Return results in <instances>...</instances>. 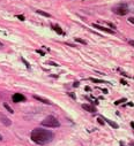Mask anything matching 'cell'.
Segmentation results:
<instances>
[{"mask_svg":"<svg viewBox=\"0 0 134 146\" xmlns=\"http://www.w3.org/2000/svg\"><path fill=\"white\" fill-rule=\"evenodd\" d=\"M30 138L34 143H36L38 145H45V144H49L53 139V133L50 130L37 128V129H34L31 131Z\"/></svg>","mask_w":134,"mask_h":146,"instance_id":"6da1fadb","label":"cell"},{"mask_svg":"<svg viewBox=\"0 0 134 146\" xmlns=\"http://www.w3.org/2000/svg\"><path fill=\"white\" fill-rule=\"evenodd\" d=\"M42 125L46 127V128H58V127H60V123L54 116L50 115V116H46L42 121Z\"/></svg>","mask_w":134,"mask_h":146,"instance_id":"7a4b0ae2","label":"cell"},{"mask_svg":"<svg viewBox=\"0 0 134 146\" xmlns=\"http://www.w3.org/2000/svg\"><path fill=\"white\" fill-rule=\"evenodd\" d=\"M112 12H113L114 14H117V15L124 16V15H126V14L128 13L130 11H128V8H127V5H125V4H120V5L114 6V7L112 8Z\"/></svg>","mask_w":134,"mask_h":146,"instance_id":"3957f363","label":"cell"},{"mask_svg":"<svg viewBox=\"0 0 134 146\" xmlns=\"http://www.w3.org/2000/svg\"><path fill=\"white\" fill-rule=\"evenodd\" d=\"M12 99H13L14 102H22V101H26V97H24L23 94H21V93H15V94H13Z\"/></svg>","mask_w":134,"mask_h":146,"instance_id":"277c9868","label":"cell"},{"mask_svg":"<svg viewBox=\"0 0 134 146\" xmlns=\"http://www.w3.org/2000/svg\"><path fill=\"white\" fill-rule=\"evenodd\" d=\"M93 27L96 28V29H98V30H102V31H104V32H106V33H111V35L114 33L113 30H111V29H109V28H104V27H102V26H98V24H96V23L93 24Z\"/></svg>","mask_w":134,"mask_h":146,"instance_id":"5b68a950","label":"cell"},{"mask_svg":"<svg viewBox=\"0 0 134 146\" xmlns=\"http://www.w3.org/2000/svg\"><path fill=\"white\" fill-rule=\"evenodd\" d=\"M82 108H83L84 110L89 112V113H95V112H96V108H95L94 106H91V105H88V104H83V105H82Z\"/></svg>","mask_w":134,"mask_h":146,"instance_id":"8992f818","label":"cell"},{"mask_svg":"<svg viewBox=\"0 0 134 146\" xmlns=\"http://www.w3.org/2000/svg\"><path fill=\"white\" fill-rule=\"evenodd\" d=\"M34 98L36 99V100H38L40 102H43V104H46V105H52V102L50 101V100H47V99H45V98H42L39 95H34Z\"/></svg>","mask_w":134,"mask_h":146,"instance_id":"52a82bcc","label":"cell"},{"mask_svg":"<svg viewBox=\"0 0 134 146\" xmlns=\"http://www.w3.org/2000/svg\"><path fill=\"white\" fill-rule=\"evenodd\" d=\"M0 119H1L0 121H1V122H2L6 127H9V125L12 124V121H11V120H8L6 116H0Z\"/></svg>","mask_w":134,"mask_h":146,"instance_id":"ba28073f","label":"cell"},{"mask_svg":"<svg viewBox=\"0 0 134 146\" xmlns=\"http://www.w3.org/2000/svg\"><path fill=\"white\" fill-rule=\"evenodd\" d=\"M105 122H107V123H109V124H110V125H111L112 128H114V129H118V128H119V125H118V124H117L116 122H113V121H111V120H109V119H105Z\"/></svg>","mask_w":134,"mask_h":146,"instance_id":"9c48e42d","label":"cell"},{"mask_svg":"<svg viewBox=\"0 0 134 146\" xmlns=\"http://www.w3.org/2000/svg\"><path fill=\"white\" fill-rule=\"evenodd\" d=\"M53 30L57 32V33H59V35H63V33H64L63 30H61V28L59 27V26H53Z\"/></svg>","mask_w":134,"mask_h":146,"instance_id":"30bf717a","label":"cell"},{"mask_svg":"<svg viewBox=\"0 0 134 146\" xmlns=\"http://www.w3.org/2000/svg\"><path fill=\"white\" fill-rule=\"evenodd\" d=\"M37 12V14H40V15H43V16H45V17H50L51 15L49 13H45V12H43V11H36Z\"/></svg>","mask_w":134,"mask_h":146,"instance_id":"8fae6325","label":"cell"},{"mask_svg":"<svg viewBox=\"0 0 134 146\" xmlns=\"http://www.w3.org/2000/svg\"><path fill=\"white\" fill-rule=\"evenodd\" d=\"M4 107H5V108H6V109H7L9 113H14V110L12 109V108H11V106H9L8 104H6V102H5V104H4Z\"/></svg>","mask_w":134,"mask_h":146,"instance_id":"7c38bea8","label":"cell"},{"mask_svg":"<svg viewBox=\"0 0 134 146\" xmlns=\"http://www.w3.org/2000/svg\"><path fill=\"white\" fill-rule=\"evenodd\" d=\"M89 80H91V82H94V83H106V82H104V80H96V78H93V77H90Z\"/></svg>","mask_w":134,"mask_h":146,"instance_id":"4fadbf2b","label":"cell"},{"mask_svg":"<svg viewBox=\"0 0 134 146\" xmlns=\"http://www.w3.org/2000/svg\"><path fill=\"white\" fill-rule=\"evenodd\" d=\"M127 8H128V11H131V12H133L134 13V4H130V5H127Z\"/></svg>","mask_w":134,"mask_h":146,"instance_id":"5bb4252c","label":"cell"},{"mask_svg":"<svg viewBox=\"0 0 134 146\" xmlns=\"http://www.w3.org/2000/svg\"><path fill=\"white\" fill-rule=\"evenodd\" d=\"M126 101V99L124 98V99H119V100H117L116 102H114V105H120V104H122V102H125Z\"/></svg>","mask_w":134,"mask_h":146,"instance_id":"9a60e30c","label":"cell"},{"mask_svg":"<svg viewBox=\"0 0 134 146\" xmlns=\"http://www.w3.org/2000/svg\"><path fill=\"white\" fill-rule=\"evenodd\" d=\"M76 41H78V43H81V44H83V45H86V44H87V41H86V40H83V39H80V38H76Z\"/></svg>","mask_w":134,"mask_h":146,"instance_id":"2e32d148","label":"cell"},{"mask_svg":"<svg viewBox=\"0 0 134 146\" xmlns=\"http://www.w3.org/2000/svg\"><path fill=\"white\" fill-rule=\"evenodd\" d=\"M118 70H119V71L121 73V75H124V76H126V77H130V75H128V74H126V73H124L121 69H118Z\"/></svg>","mask_w":134,"mask_h":146,"instance_id":"e0dca14e","label":"cell"},{"mask_svg":"<svg viewBox=\"0 0 134 146\" xmlns=\"http://www.w3.org/2000/svg\"><path fill=\"white\" fill-rule=\"evenodd\" d=\"M17 18L21 20V21H24V16L23 15H17Z\"/></svg>","mask_w":134,"mask_h":146,"instance_id":"ac0fdd59","label":"cell"},{"mask_svg":"<svg viewBox=\"0 0 134 146\" xmlns=\"http://www.w3.org/2000/svg\"><path fill=\"white\" fill-rule=\"evenodd\" d=\"M68 94H69V97H71V98H73V99H75V98H76L74 93H72V92H68Z\"/></svg>","mask_w":134,"mask_h":146,"instance_id":"d6986e66","label":"cell"},{"mask_svg":"<svg viewBox=\"0 0 134 146\" xmlns=\"http://www.w3.org/2000/svg\"><path fill=\"white\" fill-rule=\"evenodd\" d=\"M106 24H107V26H109V27H110V28H112V29H116V27H114V26H113L112 23H110V22H107Z\"/></svg>","mask_w":134,"mask_h":146,"instance_id":"ffe728a7","label":"cell"},{"mask_svg":"<svg viewBox=\"0 0 134 146\" xmlns=\"http://www.w3.org/2000/svg\"><path fill=\"white\" fill-rule=\"evenodd\" d=\"M97 120H98V123H99V124H104V122H103V120L101 119V117H98V119H97Z\"/></svg>","mask_w":134,"mask_h":146,"instance_id":"44dd1931","label":"cell"},{"mask_svg":"<svg viewBox=\"0 0 134 146\" xmlns=\"http://www.w3.org/2000/svg\"><path fill=\"white\" fill-rule=\"evenodd\" d=\"M79 85H80V84H79V82H74V84H73V86H74V88H78Z\"/></svg>","mask_w":134,"mask_h":146,"instance_id":"7402d4cb","label":"cell"},{"mask_svg":"<svg viewBox=\"0 0 134 146\" xmlns=\"http://www.w3.org/2000/svg\"><path fill=\"white\" fill-rule=\"evenodd\" d=\"M128 22H131V23L134 24V17H130V18H128Z\"/></svg>","mask_w":134,"mask_h":146,"instance_id":"603a6c76","label":"cell"},{"mask_svg":"<svg viewBox=\"0 0 134 146\" xmlns=\"http://www.w3.org/2000/svg\"><path fill=\"white\" fill-rule=\"evenodd\" d=\"M22 61H23V62H24V65H26V66H27L28 68H29V67H30V66H29V63H28L27 61H26V60H24V59H22Z\"/></svg>","mask_w":134,"mask_h":146,"instance_id":"cb8c5ba5","label":"cell"},{"mask_svg":"<svg viewBox=\"0 0 134 146\" xmlns=\"http://www.w3.org/2000/svg\"><path fill=\"white\" fill-rule=\"evenodd\" d=\"M128 43H130V45H132L134 47V40H128Z\"/></svg>","mask_w":134,"mask_h":146,"instance_id":"d4e9b609","label":"cell"},{"mask_svg":"<svg viewBox=\"0 0 134 146\" xmlns=\"http://www.w3.org/2000/svg\"><path fill=\"white\" fill-rule=\"evenodd\" d=\"M120 83H121V84H124V85H126V84H127V83H126V82H125L124 80H120Z\"/></svg>","mask_w":134,"mask_h":146,"instance_id":"484cf974","label":"cell"},{"mask_svg":"<svg viewBox=\"0 0 134 146\" xmlns=\"http://www.w3.org/2000/svg\"><path fill=\"white\" fill-rule=\"evenodd\" d=\"M37 53H39L40 55H44V52H42V51H39V50H38V51H37Z\"/></svg>","mask_w":134,"mask_h":146,"instance_id":"4316f807","label":"cell"},{"mask_svg":"<svg viewBox=\"0 0 134 146\" xmlns=\"http://www.w3.org/2000/svg\"><path fill=\"white\" fill-rule=\"evenodd\" d=\"M86 91H90V88H89V86H86Z\"/></svg>","mask_w":134,"mask_h":146,"instance_id":"83f0119b","label":"cell"},{"mask_svg":"<svg viewBox=\"0 0 134 146\" xmlns=\"http://www.w3.org/2000/svg\"><path fill=\"white\" fill-rule=\"evenodd\" d=\"M131 127H132V128H134V122H131Z\"/></svg>","mask_w":134,"mask_h":146,"instance_id":"f1b7e54d","label":"cell"},{"mask_svg":"<svg viewBox=\"0 0 134 146\" xmlns=\"http://www.w3.org/2000/svg\"><path fill=\"white\" fill-rule=\"evenodd\" d=\"M131 145H132V146H134V143H132V144H131Z\"/></svg>","mask_w":134,"mask_h":146,"instance_id":"f546056e","label":"cell"},{"mask_svg":"<svg viewBox=\"0 0 134 146\" xmlns=\"http://www.w3.org/2000/svg\"><path fill=\"white\" fill-rule=\"evenodd\" d=\"M1 139H2V137H1V136H0V140H1Z\"/></svg>","mask_w":134,"mask_h":146,"instance_id":"4dcf8cb0","label":"cell"},{"mask_svg":"<svg viewBox=\"0 0 134 146\" xmlns=\"http://www.w3.org/2000/svg\"><path fill=\"white\" fill-rule=\"evenodd\" d=\"M0 46H1V43H0Z\"/></svg>","mask_w":134,"mask_h":146,"instance_id":"1f68e13d","label":"cell"}]
</instances>
